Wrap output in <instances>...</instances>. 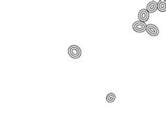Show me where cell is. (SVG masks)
<instances>
[{
  "label": "cell",
  "mask_w": 166,
  "mask_h": 137,
  "mask_svg": "<svg viewBox=\"0 0 166 137\" xmlns=\"http://www.w3.org/2000/svg\"><path fill=\"white\" fill-rule=\"evenodd\" d=\"M68 54L73 59H79L81 55V50L78 46L72 45L69 47Z\"/></svg>",
  "instance_id": "obj_1"
},
{
  "label": "cell",
  "mask_w": 166,
  "mask_h": 137,
  "mask_svg": "<svg viewBox=\"0 0 166 137\" xmlns=\"http://www.w3.org/2000/svg\"><path fill=\"white\" fill-rule=\"evenodd\" d=\"M133 29L137 32H143L147 29V25L142 21H136L133 25Z\"/></svg>",
  "instance_id": "obj_2"
},
{
  "label": "cell",
  "mask_w": 166,
  "mask_h": 137,
  "mask_svg": "<svg viewBox=\"0 0 166 137\" xmlns=\"http://www.w3.org/2000/svg\"><path fill=\"white\" fill-rule=\"evenodd\" d=\"M146 30H147L148 34H149L152 36H157L158 34H159L158 28L155 25H147V29H146Z\"/></svg>",
  "instance_id": "obj_3"
},
{
  "label": "cell",
  "mask_w": 166,
  "mask_h": 137,
  "mask_svg": "<svg viewBox=\"0 0 166 137\" xmlns=\"http://www.w3.org/2000/svg\"><path fill=\"white\" fill-rule=\"evenodd\" d=\"M138 18H139V21L145 23L149 20V13L147 11V9H141L138 14Z\"/></svg>",
  "instance_id": "obj_4"
},
{
  "label": "cell",
  "mask_w": 166,
  "mask_h": 137,
  "mask_svg": "<svg viewBox=\"0 0 166 137\" xmlns=\"http://www.w3.org/2000/svg\"><path fill=\"white\" fill-rule=\"evenodd\" d=\"M158 9V3L155 1H152L147 4V11L149 13H154Z\"/></svg>",
  "instance_id": "obj_5"
},
{
  "label": "cell",
  "mask_w": 166,
  "mask_h": 137,
  "mask_svg": "<svg viewBox=\"0 0 166 137\" xmlns=\"http://www.w3.org/2000/svg\"><path fill=\"white\" fill-rule=\"evenodd\" d=\"M158 9L161 12L166 11V1H164V0H160L158 2Z\"/></svg>",
  "instance_id": "obj_6"
},
{
  "label": "cell",
  "mask_w": 166,
  "mask_h": 137,
  "mask_svg": "<svg viewBox=\"0 0 166 137\" xmlns=\"http://www.w3.org/2000/svg\"><path fill=\"white\" fill-rule=\"evenodd\" d=\"M116 99V95L114 93L108 94L106 97V100L108 103H113Z\"/></svg>",
  "instance_id": "obj_7"
}]
</instances>
